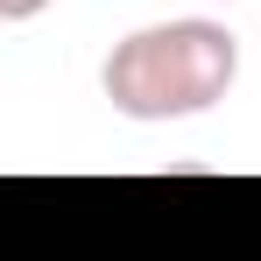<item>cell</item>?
Wrapping results in <instances>:
<instances>
[{
  "instance_id": "7a4b0ae2",
  "label": "cell",
  "mask_w": 261,
  "mask_h": 261,
  "mask_svg": "<svg viewBox=\"0 0 261 261\" xmlns=\"http://www.w3.org/2000/svg\"><path fill=\"white\" fill-rule=\"evenodd\" d=\"M49 0H0V21H36Z\"/></svg>"
},
{
  "instance_id": "6da1fadb",
  "label": "cell",
  "mask_w": 261,
  "mask_h": 261,
  "mask_svg": "<svg viewBox=\"0 0 261 261\" xmlns=\"http://www.w3.org/2000/svg\"><path fill=\"white\" fill-rule=\"evenodd\" d=\"M240 78V36L226 21H155V29H134L113 43L99 85L113 99V113L127 120H191V113H212L219 99Z\"/></svg>"
}]
</instances>
